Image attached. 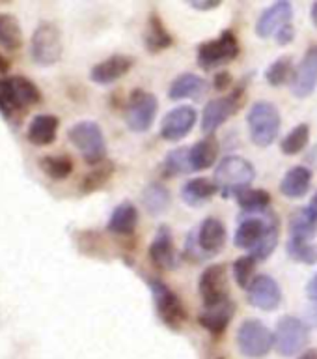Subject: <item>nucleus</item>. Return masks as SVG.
<instances>
[{
	"mask_svg": "<svg viewBox=\"0 0 317 359\" xmlns=\"http://www.w3.org/2000/svg\"><path fill=\"white\" fill-rule=\"evenodd\" d=\"M280 240V221L274 212L260 213L258 217L243 219L235 230L234 243L239 249L251 251V255L262 262L273 255Z\"/></svg>",
	"mask_w": 317,
	"mask_h": 359,
	"instance_id": "1",
	"label": "nucleus"
},
{
	"mask_svg": "<svg viewBox=\"0 0 317 359\" xmlns=\"http://www.w3.org/2000/svg\"><path fill=\"white\" fill-rule=\"evenodd\" d=\"M256 178V170L251 161H246L241 156H228L218 163L213 182L217 189L223 193L224 198L237 196L241 191L248 189V185Z\"/></svg>",
	"mask_w": 317,
	"mask_h": 359,
	"instance_id": "2",
	"label": "nucleus"
},
{
	"mask_svg": "<svg viewBox=\"0 0 317 359\" xmlns=\"http://www.w3.org/2000/svg\"><path fill=\"white\" fill-rule=\"evenodd\" d=\"M64 53L60 27L52 21H41L30 38V56L36 66L50 67L58 64Z\"/></svg>",
	"mask_w": 317,
	"mask_h": 359,
	"instance_id": "3",
	"label": "nucleus"
},
{
	"mask_svg": "<svg viewBox=\"0 0 317 359\" xmlns=\"http://www.w3.org/2000/svg\"><path fill=\"white\" fill-rule=\"evenodd\" d=\"M67 139L71 140V144L80 151L84 161L92 167L105 161L106 140L97 122H92V120L77 122L67 131Z\"/></svg>",
	"mask_w": 317,
	"mask_h": 359,
	"instance_id": "4",
	"label": "nucleus"
},
{
	"mask_svg": "<svg viewBox=\"0 0 317 359\" xmlns=\"http://www.w3.org/2000/svg\"><path fill=\"white\" fill-rule=\"evenodd\" d=\"M251 140L260 148H267L279 137L282 118L279 109L269 101H256L246 114Z\"/></svg>",
	"mask_w": 317,
	"mask_h": 359,
	"instance_id": "5",
	"label": "nucleus"
},
{
	"mask_svg": "<svg viewBox=\"0 0 317 359\" xmlns=\"http://www.w3.org/2000/svg\"><path fill=\"white\" fill-rule=\"evenodd\" d=\"M237 346L245 358H265L274 348V333L260 320H245L237 330Z\"/></svg>",
	"mask_w": 317,
	"mask_h": 359,
	"instance_id": "6",
	"label": "nucleus"
},
{
	"mask_svg": "<svg viewBox=\"0 0 317 359\" xmlns=\"http://www.w3.org/2000/svg\"><path fill=\"white\" fill-rule=\"evenodd\" d=\"M150 290L162 324L174 331L181 330V325L187 320V311L178 294L159 279H150Z\"/></svg>",
	"mask_w": 317,
	"mask_h": 359,
	"instance_id": "7",
	"label": "nucleus"
},
{
	"mask_svg": "<svg viewBox=\"0 0 317 359\" xmlns=\"http://www.w3.org/2000/svg\"><path fill=\"white\" fill-rule=\"evenodd\" d=\"M310 341V330L308 325L297 316H282L276 324L274 331V350L284 355L291 358L301 352Z\"/></svg>",
	"mask_w": 317,
	"mask_h": 359,
	"instance_id": "8",
	"label": "nucleus"
},
{
	"mask_svg": "<svg viewBox=\"0 0 317 359\" xmlns=\"http://www.w3.org/2000/svg\"><path fill=\"white\" fill-rule=\"evenodd\" d=\"M239 55V41L232 30H224L218 38L204 41L198 49V64L204 69H215V67L235 60Z\"/></svg>",
	"mask_w": 317,
	"mask_h": 359,
	"instance_id": "9",
	"label": "nucleus"
},
{
	"mask_svg": "<svg viewBox=\"0 0 317 359\" xmlns=\"http://www.w3.org/2000/svg\"><path fill=\"white\" fill-rule=\"evenodd\" d=\"M157 107L159 103L155 95L142 88L133 90V94L129 95L127 109H125V122L129 129H133L136 133L148 131L155 120Z\"/></svg>",
	"mask_w": 317,
	"mask_h": 359,
	"instance_id": "10",
	"label": "nucleus"
},
{
	"mask_svg": "<svg viewBox=\"0 0 317 359\" xmlns=\"http://www.w3.org/2000/svg\"><path fill=\"white\" fill-rule=\"evenodd\" d=\"M243 94H245V88L239 86L232 94L209 101L202 114V131L206 135H213L230 116H234L241 109Z\"/></svg>",
	"mask_w": 317,
	"mask_h": 359,
	"instance_id": "11",
	"label": "nucleus"
},
{
	"mask_svg": "<svg viewBox=\"0 0 317 359\" xmlns=\"http://www.w3.org/2000/svg\"><path fill=\"white\" fill-rule=\"evenodd\" d=\"M198 288H200V296L207 309L230 302L226 266L224 264H213L207 269H204V273L200 275Z\"/></svg>",
	"mask_w": 317,
	"mask_h": 359,
	"instance_id": "12",
	"label": "nucleus"
},
{
	"mask_svg": "<svg viewBox=\"0 0 317 359\" xmlns=\"http://www.w3.org/2000/svg\"><path fill=\"white\" fill-rule=\"evenodd\" d=\"M246 297L252 307L260 311H274L282 302V290L279 283L269 275H256L246 288Z\"/></svg>",
	"mask_w": 317,
	"mask_h": 359,
	"instance_id": "13",
	"label": "nucleus"
},
{
	"mask_svg": "<svg viewBox=\"0 0 317 359\" xmlns=\"http://www.w3.org/2000/svg\"><path fill=\"white\" fill-rule=\"evenodd\" d=\"M317 86V43L304 53L291 79V94L295 97H308Z\"/></svg>",
	"mask_w": 317,
	"mask_h": 359,
	"instance_id": "14",
	"label": "nucleus"
},
{
	"mask_svg": "<svg viewBox=\"0 0 317 359\" xmlns=\"http://www.w3.org/2000/svg\"><path fill=\"white\" fill-rule=\"evenodd\" d=\"M291 17H293V6L288 0H279L263 10V13L260 15L256 22V34L260 38H271V36H276L279 30L286 27V25H291Z\"/></svg>",
	"mask_w": 317,
	"mask_h": 359,
	"instance_id": "15",
	"label": "nucleus"
},
{
	"mask_svg": "<svg viewBox=\"0 0 317 359\" xmlns=\"http://www.w3.org/2000/svg\"><path fill=\"white\" fill-rule=\"evenodd\" d=\"M198 114L192 107L181 105L176 107L162 118L161 123V137L164 140H179L190 133V129L195 128Z\"/></svg>",
	"mask_w": 317,
	"mask_h": 359,
	"instance_id": "16",
	"label": "nucleus"
},
{
	"mask_svg": "<svg viewBox=\"0 0 317 359\" xmlns=\"http://www.w3.org/2000/svg\"><path fill=\"white\" fill-rule=\"evenodd\" d=\"M150 260L159 269H176L179 264L178 249L174 245L172 232L168 226H161L157 230L155 238L150 245Z\"/></svg>",
	"mask_w": 317,
	"mask_h": 359,
	"instance_id": "17",
	"label": "nucleus"
},
{
	"mask_svg": "<svg viewBox=\"0 0 317 359\" xmlns=\"http://www.w3.org/2000/svg\"><path fill=\"white\" fill-rule=\"evenodd\" d=\"M134 66V58L127 55H112L90 69V79L97 84H111L127 75Z\"/></svg>",
	"mask_w": 317,
	"mask_h": 359,
	"instance_id": "18",
	"label": "nucleus"
},
{
	"mask_svg": "<svg viewBox=\"0 0 317 359\" xmlns=\"http://www.w3.org/2000/svg\"><path fill=\"white\" fill-rule=\"evenodd\" d=\"M60 120L55 114H38L30 120L27 128V139L34 146H49L56 140Z\"/></svg>",
	"mask_w": 317,
	"mask_h": 359,
	"instance_id": "19",
	"label": "nucleus"
},
{
	"mask_svg": "<svg viewBox=\"0 0 317 359\" xmlns=\"http://www.w3.org/2000/svg\"><path fill=\"white\" fill-rule=\"evenodd\" d=\"M196 240H198V245L207 257L209 255H215L224 247L226 243V229H224L223 221H218L215 217L204 219V223L200 224L198 229V234H196Z\"/></svg>",
	"mask_w": 317,
	"mask_h": 359,
	"instance_id": "20",
	"label": "nucleus"
},
{
	"mask_svg": "<svg viewBox=\"0 0 317 359\" xmlns=\"http://www.w3.org/2000/svg\"><path fill=\"white\" fill-rule=\"evenodd\" d=\"M207 83L206 79H202L200 75L195 73H183L172 81L170 88H168V95L170 100H198L200 95L206 94Z\"/></svg>",
	"mask_w": 317,
	"mask_h": 359,
	"instance_id": "21",
	"label": "nucleus"
},
{
	"mask_svg": "<svg viewBox=\"0 0 317 359\" xmlns=\"http://www.w3.org/2000/svg\"><path fill=\"white\" fill-rule=\"evenodd\" d=\"M312 185V172L307 167L290 168L280 182V193L288 198H301L310 191Z\"/></svg>",
	"mask_w": 317,
	"mask_h": 359,
	"instance_id": "22",
	"label": "nucleus"
},
{
	"mask_svg": "<svg viewBox=\"0 0 317 359\" xmlns=\"http://www.w3.org/2000/svg\"><path fill=\"white\" fill-rule=\"evenodd\" d=\"M139 223V212L131 202H122L114 208L111 219L106 223V229L118 236H133Z\"/></svg>",
	"mask_w": 317,
	"mask_h": 359,
	"instance_id": "23",
	"label": "nucleus"
},
{
	"mask_svg": "<svg viewBox=\"0 0 317 359\" xmlns=\"http://www.w3.org/2000/svg\"><path fill=\"white\" fill-rule=\"evenodd\" d=\"M290 234L295 240L310 241L317 234V212L312 206H302L290 219Z\"/></svg>",
	"mask_w": 317,
	"mask_h": 359,
	"instance_id": "24",
	"label": "nucleus"
},
{
	"mask_svg": "<svg viewBox=\"0 0 317 359\" xmlns=\"http://www.w3.org/2000/svg\"><path fill=\"white\" fill-rule=\"evenodd\" d=\"M144 43L146 49L150 50V53H161V50L172 47V36H170L168 28L164 27V22L161 21V17L157 15V13H150V17H148Z\"/></svg>",
	"mask_w": 317,
	"mask_h": 359,
	"instance_id": "25",
	"label": "nucleus"
},
{
	"mask_svg": "<svg viewBox=\"0 0 317 359\" xmlns=\"http://www.w3.org/2000/svg\"><path fill=\"white\" fill-rule=\"evenodd\" d=\"M234 314L235 305L232 302H226L223 303V305L209 307L207 311H204V313L200 314L198 322H200L209 333H213V335H220V333L228 327V324L232 322V318H234Z\"/></svg>",
	"mask_w": 317,
	"mask_h": 359,
	"instance_id": "26",
	"label": "nucleus"
},
{
	"mask_svg": "<svg viewBox=\"0 0 317 359\" xmlns=\"http://www.w3.org/2000/svg\"><path fill=\"white\" fill-rule=\"evenodd\" d=\"M218 156V142L213 135H207L206 139L198 140L196 144L189 148V159L192 172L195 170H206L217 161Z\"/></svg>",
	"mask_w": 317,
	"mask_h": 359,
	"instance_id": "27",
	"label": "nucleus"
},
{
	"mask_svg": "<svg viewBox=\"0 0 317 359\" xmlns=\"http://www.w3.org/2000/svg\"><path fill=\"white\" fill-rule=\"evenodd\" d=\"M217 185L209 178H195L189 180L181 189V198H183L189 206H200L204 202L215 196L217 193Z\"/></svg>",
	"mask_w": 317,
	"mask_h": 359,
	"instance_id": "28",
	"label": "nucleus"
},
{
	"mask_svg": "<svg viewBox=\"0 0 317 359\" xmlns=\"http://www.w3.org/2000/svg\"><path fill=\"white\" fill-rule=\"evenodd\" d=\"M0 47L6 50H19L22 47L21 22L8 11H0Z\"/></svg>",
	"mask_w": 317,
	"mask_h": 359,
	"instance_id": "29",
	"label": "nucleus"
},
{
	"mask_svg": "<svg viewBox=\"0 0 317 359\" xmlns=\"http://www.w3.org/2000/svg\"><path fill=\"white\" fill-rule=\"evenodd\" d=\"M112 174H114V165H112L111 161L99 163V165L92 167V170L80 180L78 189H80V193H84V195H90V193H95V191L103 189V187L108 184V180L112 178Z\"/></svg>",
	"mask_w": 317,
	"mask_h": 359,
	"instance_id": "30",
	"label": "nucleus"
},
{
	"mask_svg": "<svg viewBox=\"0 0 317 359\" xmlns=\"http://www.w3.org/2000/svg\"><path fill=\"white\" fill-rule=\"evenodd\" d=\"M11 84H13V90H15L17 101L21 105L22 111H28L30 107L39 105L43 101V95H41V90L36 86V83H32L30 79L22 77V75H15L11 77Z\"/></svg>",
	"mask_w": 317,
	"mask_h": 359,
	"instance_id": "31",
	"label": "nucleus"
},
{
	"mask_svg": "<svg viewBox=\"0 0 317 359\" xmlns=\"http://www.w3.org/2000/svg\"><path fill=\"white\" fill-rule=\"evenodd\" d=\"M142 204L151 215H161L170 204V193L162 184H150L142 193Z\"/></svg>",
	"mask_w": 317,
	"mask_h": 359,
	"instance_id": "32",
	"label": "nucleus"
},
{
	"mask_svg": "<svg viewBox=\"0 0 317 359\" xmlns=\"http://www.w3.org/2000/svg\"><path fill=\"white\" fill-rule=\"evenodd\" d=\"M39 168L50 180L62 182L73 172V159L69 156H43L39 159Z\"/></svg>",
	"mask_w": 317,
	"mask_h": 359,
	"instance_id": "33",
	"label": "nucleus"
},
{
	"mask_svg": "<svg viewBox=\"0 0 317 359\" xmlns=\"http://www.w3.org/2000/svg\"><path fill=\"white\" fill-rule=\"evenodd\" d=\"M237 204L246 213H263L271 206V195L265 189H245L237 195Z\"/></svg>",
	"mask_w": 317,
	"mask_h": 359,
	"instance_id": "34",
	"label": "nucleus"
},
{
	"mask_svg": "<svg viewBox=\"0 0 317 359\" xmlns=\"http://www.w3.org/2000/svg\"><path fill=\"white\" fill-rule=\"evenodd\" d=\"M308 140H310V126L308 123H299L282 139L280 150L286 156H297L307 148Z\"/></svg>",
	"mask_w": 317,
	"mask_h": 359,
	"instance_id": "35",
	"label": "nucleus"
},
{
	"mask_svg": "<svg viewBox=\"0 0 317 359\" xmlns=\"http://www.w3.org/2000/svg\"><path fill=\"white\" fill-rule=\"evenodd\" d=\"M22 109L17 101L15 90H13V84H11V77L0 79V114L11 122L15 120L17 114H21Z\"/></svg>",
	"mask_w": 317,
	"mask_h": 359,
	"instance_id": "36",
	"label": "nucleus"
},
{
	"mask_svg": "<svg viewBox=\"0 0 317 359\" xmlns=\"http://www.w3.org/2000/svg\"><path fill=\"white\" fill-rule=\"evenodd\" d=\"M265 79L271 86H282L286 81L293 79V60L291 56H282L274 60L265 72Z\"/></svg>",
	"mask_w": 317,
	"mask_h": 359,
	"instance_id": "37",
	"label": "nucleus"
},
{
	"mask_svg": "<svg viewBox=\"0 0 317 359\" xmlns=\"http://www.w3.org/2000/svg\"><path fill=\"white\" fill-rule=\"evenodd\" d=\"M288 255H290L293 260H297V262L316 264L317 262V245H314L312 241L290 238V241H288Z\"/></svg>",
	"mask_w": 317,
	"mask_h": 359,
	"instance_id": "38",
	"label": "nucleus"
},
{
	"mask_svg": "<svg viewBox=\"0 0 317 359\" xmlns=\"http://www.w3.org/2000/svg\"><path fill=\"white\" fill-rule=\"evenodd\" d=\"M164 172L170 174V176L192 172L189 159V148H176V150L170 151L167 159H164Z\"/></svg>",
	"mask_w": 317,
	"mask_h": 359,
	"instance_id": "39",
	"label": "nucleus"
},
{
	"mask_svg": "<svg viewBox=\"0 0 317 359\" xmlns=\"http://www.w3.org/2000/svg\"><path fill=\"white\" fill-rule=\"evenodd\" d=\"M258 260L252 255H245V257L237 258L234 262V277L237 280V285L243 288H248L251 283L254 280V269H256Z\"/></svg>",
	"mask_w": 317,
	"mask_h": 359,
	"instance_id": "40",
	"label": "nucleus"
},
{
	"mask_svg": "<svg viewBox=\"0 0 317 359\" xmlns=\"http://www.w3.org/2000/svg\"><path fill=\"white\" fill-rule=\"evenodd\" d=\"M274 38H276L279 45L291 43V41H293V38H295V28H293V25H286L282 30H279V34H276Z\"/></svg>",
	"mask_w": 317,
	"mask_h": 359,
	"instance_id": "41",
	"label": "nucleus"
},
{
	"mask_svg": "<svg viewBox=\"0 0 317 359\" xmlns=\"http://www.w3.org/2000/svg\"><path fill=\"white\" fill-rule=\"evenodd\" d=\"M230 83H232V75L226 72H220L215 75V79H213V86L217 90H226L230 86Z\"/></svg>",
	"mask_w": 317,
	"mask_h": 359,
	"instance_id": "42",
	"label": "nucleus"
},
{
	"mask_svg": "<svg viewBox=\"0 0 317 359\" xmlns=\"http://www.w3.org/2000/svg\"><path fill=\"white\" fill-rule=\"evenodd\" d=\"M190 6L192 8H196V10H213V8H218L220 6V2L218 0H206V2H200V0H196V2H190Z\"/></svg>",
	"mask_w": 317,
	"mask_h": 359,
	"instance_id": "43",
	"label": "nucleus"
},
{
	"mask_svg": "<svg viewBox=\"0 0 317 359\" xmlns=\"http://www.w3.org/2000/svg\"><path fill=\"white\" fill-rule=\"evenodd\" d=\"M307 294H308V297L312 299V302L317 303V273L314 275L312 279H310V283H308Z\"/></svg>",
	"mask_w": 317,
	"mask_h": 359,
	"instance_id": "44",
	"label": "nucleus"
},
{
	"mask_svg": "<svg viewBox=\"0 0 317 359\" xmlns=\"http://www.w3.org/2000/svg\"><path fill=\"white\" fill-rule=\"evenodd\" d=\"M10 67H11V62L8 60L2 53H0V75H4V73L10 72Z\"/></svg>",
	"mask_w": 317,
	"mask_h": 359,
	"instance_id": "45",
	"label": "nucleus"
},
{
	"mask_svg": "<svg viewBox=\"0 0 317 359\" xmlns=\"http://www.w3.org/2000/svg\"><path fill=\"white\" fill-rule=\"evenodd\" d=\"M299 359H317V348H310V350H307V352L299 355Z\"/></svg>",
	"mask_w": 317,
	"mask_h": 359,
	"instance_id": "46",
	"label": "nucleus"
},
{
	"mask_svg": "<svg viewBox=\"0 0 317 359\" xmlns=\"http://www.w3.org/2000/svg\"><path fill=\"white\" fill-rule=\"evenodd\" d=\"M310 13H312V22L317 27V2H314L312 4V10H310Z\"/></svg>",
	"mask_w": 317,
	"mask_h": 359,
	"instance_id": "47",
	"label": "nucleus"
},
{
	"mask_svg": "<svg viewBox=\"0 0 317 359\" xmlns=\"http://www.w3.org/2000/svg\"><path fill=\"white\" fill-rule=\"evenodd\" d=\"M310 206H312L314 210H316V212H317V193L312 196V202H310Z\"/></svg>",
	"mask_w": 317,
	"mask_h": 359,
	"instance_id": "48",
	"label": "nucleus"
}]
</instances>
